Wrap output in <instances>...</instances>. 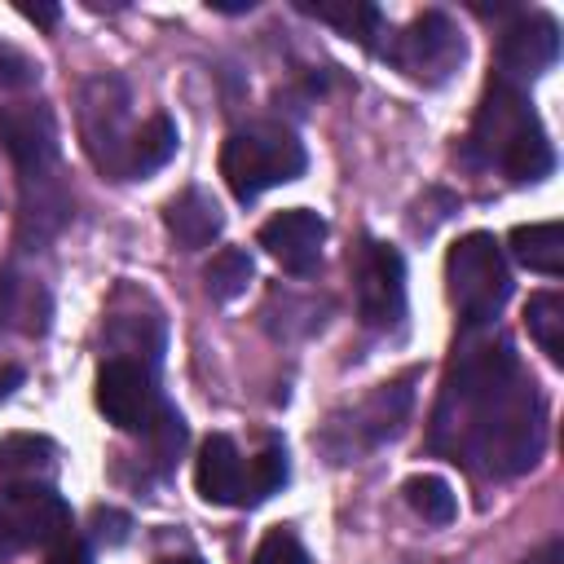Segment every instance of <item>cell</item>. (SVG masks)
<instances>
[{
  "mask_svg": "<svg viewBox=\"0 0 564 564\" xmlns=\"http://www.w3.org/2000/svg\"><path fill=\"white\" fill-rule=\"evenodd\" d=\"M251 564H313L304 542L291 533V529H269L251 555Z\"/></svg>",
  "mask_w": 564,
  "mask_h": 564,
  "instance_id": "cb8c5ba5",
  "label": "cell"
},
{
  "mask_svg": "<svg viewBox=\"0 0 564 564\" xmlns=\"http://www.w3.org/2000/svg\"><path fill=\"white\" fill-rule=\"evenodd\" d=\"M445 291L454 313L463 317V330L494 326L511 295V269L502 260V247L494 234H463L445 256Z\"/></svg>",
  "mask_w": 564,
  "mask_h": 564,
  "instance_id": "8992f818",
  "label": "cell"
},
{
  "mask_svg": "<svg viewBox=\"0 0 564 564\" xmlns=\"http://www.w3.org/2000/svg\"><path fill=\"white\" fill-rule=\"evenodd\" d=\"M560 57V26L551 13L533 9V13H516L502 35H498V57H494V75L507 84H524L538 79L542 70H551Z\"/></svg>",
  "mask_w": 564,
  "mask_h": 564,
  "instance_id": "7c38bea8",
  "label": "cell"
},
{
  "mask_svg": "<svg viewBox=\"0 0 564 564\" xmlns=\"http://www.w3.org/2000/svg\"><path fill=\"white\" fill-rule=\"evenodd\" d=\"M383 57H388L401 75H410L414 84H445V79L463 66L467 44H463L458 26L449 22V13L427 9V13H419L405 31L388 35Z\"/></svg>",
  "mask_w": 564,
  "mask_h": 564,
  "instance_id": "ba28073f",
  "label": "cell"
},
{
  "mask_svg": "<svg viewBox=\"0 0 564 564\" xmlns=\"http://www.w3.org/2000/svg\"><path fill=\"white\" fill-rule=\"evenodd\" d=\"M44 564H93V551H88V542H84L79 533H70L66 542H57V546L48 551Z\"/></svg>",
  "mask_w": 564,
  "mask_h": 564,
  "instance_id": "484cf974",
  "label": "cell"
},
{
  "mask_svg": "<svg viewBox=\"0 0 564 564\" xmlns=\"http://www.w3.org/2000/svg\"><path fill=\"white\" fill-rule=\"evenodd\" d=\"M4 511H9V520H13L22 546H44V551H53L57 542H66V538L75 533L70 507H66V498H62L53 485H13Z\"/></svg>",
  "mask_w": 564,
  "mask_h": 564,
  "instance_id": "5bb4252c",
  "label": "cell"
},
{
  "mask_svg": "<svg viewBox=\"0 0 564 564\" xmlns=\"http://www.w3.org/2000/svg\"><path fill=\"white\" fill-rule=\"evenodd\" d=\"M524 326L533 344L546 352L551 366H564V295L560 291H538L524 304Z\"/></svg>",
  "mask_w": 564,
  "mask_h": 564,
  "instance_id": "ffe728a7",
  "label": "cell"
},
{
  "mask_svg": "<svg viewBox=\"0 0 564 564\" xmlns=\"http://www.w3.org/2000/svg\"><path fill=\"white\" fill-rule=\"evenodd\" d=\"M203 282H207V295L220 300V304L234 300V295H242L247 282H251V256L238 251V247H220L212 256V264L203 269Z\"/></svg>",
  "mask_w": 564,
  "mask_h": 564,
  "instance_id": "7402d4cb",
  "label": "cell"
},
{
  "mask_svg": "<svg viewBox=\"0 0 564 564\" xmlns=\"http://www.w3.org/2000/svg\"><path fill=\"white\" fill-rule=\"evenodd\" d=\"M357 317L370 330H397L405 317V260L397 247L366 238L352 256Z\"/></svg>",
  "mask_w": 564,
  "mask_h": 564,
  "instance_id": "30bf717a",
  "label": "cell"
},
{
  "mask_svg": "<svg viewBox=\"0 0 564 564\" xmlns=\"http://www.w3.org/2000/svg\"><path fill=\"white\" fill-rule=\"evenodd\" d=\"M163 225H167V234H172V242H176L181 251H203V247L220 234L225 216H220V207H216L212 194L185 189V194H176V198L163 207Z\"/></svg>",
  "mask_w": 564,
  "mask_h": 564,
  "instance_id": "2e32d148",
  "label": "cell"
},
{
  "mask_svg": "<svg viewBox=\"0 0 564 564\" xmlns=\"http://www.w3.org/2000/svg\"><path fill=\"white\" fill-rule=\"evenodd\" d=\"M467 163L502 172L516 185L542 181L555 167V150H551L546 128H542L533 101L524 97V88H516L498 75L485 84V97L467 128Z\"/></svg>",
  "mask_w": 564,
  "mask_h": 564,
  "instance_id": "3957f363",
  "label": "cell"
},
{
  "mask_svg": "<svg viewBox=\"0 0 564 564\" xmlns=\"http://www.w3.org/2000/svg\"><path fill=\"white\" fill-rule=\"evenodd\" d=\"M511 256L533 273L560 278V269H564V229H560V220L516 225L511 229Z\"/></svg>",
  "mask_w": 564,
  "mask_h": 564,
  "instance_id": "d6986e66",
  "label": "cell"
},
{
  "mask_svg": "<svg viewBox=\"0 0 564 564\" xmlns=\"http://www.w3.org/2000/svg\"><path fill=\"white\" fill-rule=\"evenodd\" d=\"M159 564H203L198 555H167V560H159Z\"/></svg>",
  "mask_w": 564,
  "mask_h": 564,
  "instance_id": "f546056e",
  "label": "cell"
},
{
  "mask_svg": "<svg viewBox=\"0 0 564 564\" xmlns=\"http://www.w3.org/2000/svg\"><path fill=\"white\" fill-rule=\"evenodd\" d=\"M427 445L480 480L524 476L546 449V405L520 352L494 326L463 330L445 366Z\"/></svg>",
  "mask_w": 564,
  "mask_h": 564,
  "instance_id": "6da1fadb",
  "label": "cell"
},
{
  "mask_svg": "<svg viewBox=\"0 0 564 564\" xmlns=\"http://www.w3.org/2000/svg\"><path fill=\"white\" fill-rule=\"evenodd\" d=\"M520 564H564V542H560V538H551V542H542L538 551H529Z\"/></svg>",
  "mask_w": 564,
  "mask_h": 564,
  "instance_id": "4316f807",
  "label": "cell"
},
{
  "mask_svg": "<svg viewBox=\"0 0 564 564\" xmlns=\"http://www.w3.org/2000/svg\"><path fill=\"white\" fill-rule=\"evenodd\" d=\"M401 494H405V502H410L427 524H449V520L458 516L454 489H449L441 476H410Z\"/></svg>",
  "mask_w": 564,
  "mask_h": 564,
  "instance_id": "603a6c76",
  "label": "cell"
},
{
  "mask_svg": "<svg viewBox=\"0 0 564 564\" xmlns=\"http://www.w3.org/2000/svg\"><path fill=\"white\" fill-rule=\"evenodd\" d=\"M97 410L119 432H150L167 410L154 383V361L141 357H106L97 370Z\"/></svg>",
  "mask_w": 564,
  "mask_h": 564,
  "instance_id": "9c48e42d",
  "label": "cell"
},
{
  "mask_svg": "<svg viewBox=\"0 0 564 564\" xmlns=\"http://www.w3.org/2000/svg\"><path fill=\"white\" fill-rule=\"evenodd\" d=\"M304 163H308V154H304L300 137L273 119H251V123L234 128L220 145V176L238 203H251L264 189L295 181L304 172Z\"/></svg>",
  "mask_w": 564,
  "mask_h": 564,
  "instance_id": "277c9868",
  "label": "cell"
},
{
  "mask_svg": "<svg viewBox=\"0 0 564 564\" xmlns=\"http://www.w3.org/2000/svg\"><path fill=\"white\" fill-rule=\"evenodd\" d=\"M256 238H260V247H264L286 273L304 278V273H313V269L322 264L326 220H322L317 212H308V207H286V212L269 216Z\"/></svg>",
  "mask_w": 564,
  "mask_h": 564,
  "instance_id": "4fadbf2b",
  "label": "cell"
},
{
  "mask_svg": "<svg viewBox=\"0 0 564 564\" xmlns=\"http://www.w3.org/2000/svg\"><path fill=\"white\" fill-rule=\"evenodd\" d=\"M44 326V295L22 278L0 273V330H40Z\"/></svg>",
  "mask_w": 564,
  "mask_h": 564,
  "instance_id": "44dd1931",
  "label": "cell"
},
{
  "mask_svg": "<svg viewBox=\"0 0 564 564\" xmlns=\"http://www.w3.org/2000/svg\"><path fill=\"white\" fill-rule=\"evenodd\" d=\"M405 410H410V379L379 383L366 401H357L348 414H335V419L326 423L322 445H326L339 463H348V458H357L361 449H375L379 441H388V436L401 427Z\"/></svg>",
  "mask_w": 564,
  "mask_h": 564,
  "instance_id": "8fae6325",
  "label": "cell"
},
{
  "mask_svg": "<svg viewBox=\"0 0 564 564\" xmlns=\"http://www.w3.org/2000/svg\"><path fill=\"white\" fill-rule=\"evenodd\" d=\"M53 471H57V449H53L48 436H31V432L0 436V480H4V489L48 485Z\"/></svg>",
  "mask_w": 564,
  "mask_h": 564,
  "instance_id": "e0dca14e",
  "label": "cell"
},
{
  "mask_svg": "<svg viewBox=\"0 0 564 564\" xmlns=\"http://www.w3.org/2000/svg\"><path fill=\"white\" fill-rule=\"evenodd\" d=\"M18 13L31 18V22H40V26H53L57 22V4H18Z\"/></svg>",
  "mask_w": 564,
  "mask_h": 564,
  "instance_id": "f1b7e54d",
  "label": "cell"
},
{
  "mask_svg": "<svg viewBox=\"0 0 564 564\" xmlns=\"http://www.w3.org/2000/svg\"><path fill=\"white\" fill-rule=\"evenodd\" d=\"M137 123L128 119V88L115 75H97L79 97V137L93 159V167L110 181H123L128 145Z\"/></svg>",
  "mask_w": 564,
  "mask_h": 564,
  "instance_id": "52a82bcc",
  "label": "cell"
},
{
  "mask_svg": "<svg viewBox=\"0 0 564 564\" xmlns=\"http://www.w3.org/2000/svg\"><path fill=\"white\" fill-rule=\"evenodd\" d=\"M18 551H22V542H18V529H13L9 511L0 507V560H13Z\"/></svg>",
  "mask_w": 564,
  "mask_h": 564,
  "instance_id": "83f0119b",
  "label": "cell"
},
{
  "mask_svg": "<svg viewBox=\"0 0 564 564\" xmlns=\"http://www.w3.org/2000/svg\"><path fill=\"white\" fill-rule=\"evenodd\" d=\"M0 145L18 172L22 189V242L53 238L70 216V194L57 159V119L44 101H9L0 106Z\"/></svg>",
  "mask_w": 564,
  "mask_h": 564,
  "instance_id": "7a4b0ae2",
  "label": "cell"
},
{
  "mask_svg": "<svg viewBox=\"0 0 564 564\" xmlns=\"http://www.w3.org/2000/svg\"><path fill=\"white\" fill-rule=\"evenodd\" d=\"M26 84H35V66H31V62H26L18 48L0 44V93L26 88Z\"/></svg>",
  "mask_w": 564,
  "mask_h": 564,
  "instance_id": "d4e9b609",
  "label": "cell"
},
{
  "mask_svg": "<svg viewBox=\"0 0 564 564\" xmlns=\"http://www.w3.org/2000/svg\"><path fill=\"white\" fill-rule=\"evenodd\" d=\"M291 467H286V449L278 441H269L260 454H242L234 445V436L216 432L203 441L198 463H194V485L207 502L216 507H256L264 498H273L286 485Z\"/></svg>",
  "mask_w": 564,
  "mask_h": 564,
  "instance_id": "5b68a950",
  "label": "cell"
},
{
  "mask_svg": "<svg viewBox=\"0 0 564 564\" xmlns=\"http://www.w3.org/2000/svg\"><path fill=\"white\" fill-rule=\"evenodd\" d=\"M172 154H176V123H172L167 115H150V119H141L137 132H132V145H128L123 181H137V176L159 172Z\"/></svg>",
  "mask_w": 564,
  "mask_h": 564,
  "instance_id": "ac0fdd59",
  "label": "cell"
},
{
  "mask_svg": "<svg viewBox=\"0 0 564 564\" xmlns=\"http://www.w3.org/2000/svg\"><path fill=\"white\" fill-rule=\"evenodd\" d=\"M300 13H308V18H317V22L335 26V31H344L348 40H357L370 53H383L388 48V22L366 0H300Z\"/></svg>",
  "mask_w": 564,
  "mask_h": 564,
  "instance_id": "9a60e30c",
  "label": "cell"
}]
</instances>
